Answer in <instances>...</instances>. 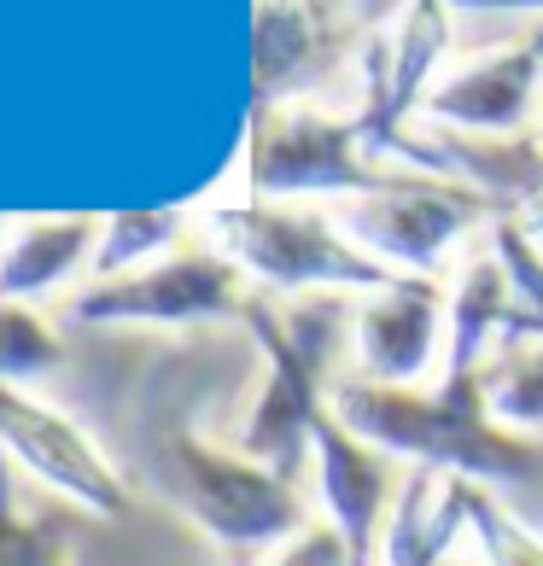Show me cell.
Masks as SVG:
<instances>
[{
    "label": "cell",
    "mask_w": 543,
    "mask_h": 566,
    "mask_svg": "<svg viewBox=\"0 0 543 566\" xmlns=\"http://www.w3.org/2000/svg\"><path fill=\"white\" fill-rule=\"evenodd\" d=\"M181 473H187L194 514L222 543H269V537L292 532V520H299L281 479L252 468V461H240V455H217V450L181 444Z\"/></svg>",
    "instance_id": "6da1fadb"
},
{
    "label": "cell",
    "mask_w": 543,
    "mask_h": 566,
    "mask_svg": "<svg viewBox=\"0 0 543 566\" xmlns=\"http://www.w3.org/2000/svg\"><path fill=\"white\" fill-rule=\"evenodd\" d=\"M479 543H485L491 566H543V543L520 532L503 509H479Z\"/></svg>",
    "instance_id": "5b68a950"
},
{
    "label": "cell",
    "mask_w": 543,
    "mask_h": 566,
    "mask_svg": "<svg viewBox=\"0 0 543 566\" xmlns=\"http://www.w3.org/2000/svg\"><path fill=\"white\" fill-rule=\"evenodd\" d=\"M0 566H71L65 543L53 526L24 520L7 496V473H0Z\"/></svg>",
    "instance_id": "277c9868"
},
{
    "label": "cell",
    "mask_w": 543,
    "mask_h": 566,
    "mask_svg": "<svg viewBox=\"0 0 543 566\" xmlns=\"http://www.w3.org/2000/svg\"><path fill=\"white\" fill-rule=\"evenodd\" d=\"M316 450H322V491L333 502V520H340V532L357 549V560H368L374 520H380V502H386L380 461L340 427H316Z\"/></svg>",
    "instance_id": "3957f363"
},
{
    "label": "cell",
    "mask_w": 543,
    "mask_h": 566,
    "mask_svg": "<svg viewBox=\"0 0 543 566\" xmlns=\"http://www.w3.org/2000/svg\"><path fill=\"white\" fill-rule=\"evenodd\" d=\"M0 438H7V450L24 461L35 479H48L59 485L71 502L82 509H117L123 491H117V473L106 468V455H100L88 438H82L65 415L30 403V397H18L0 386Z\"/></svg>",
    "instance_id": "7a4b0ae2"
}]
</instances>
